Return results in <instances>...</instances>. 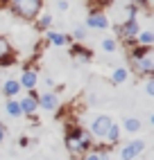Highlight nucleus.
<instances>
[{"label": "nucleus", "instance_id": "f257e3e1", "mask_svg": "<svg viewBox=\"0 0 154 160\" xmlns=\"http://www.w3.org/2000/svg\"><path fill=\"white\" fill-rule=\"evenodd\" d=\"M93 147V138L89 133V129H82V126H70L68 133H66V149L73 158H84L91 151Z\"/></svg>", "mask_w": 154, "mask_h": 160}, {"label": "nucleus", "instance_id": "f03ea898", "mask_svg": "<svg viewBox=\"0 0 154 160\" xmlns=\"http://www.w3.org/2000/svg\"><path fill=\"white\" fill-rule=\"evenodd\" d=\"M5 2L12 9V14L23 20H34L43 9V0H5Z\"/></svg>", "mask_w": 154, "mask_h": 160}, {"label": "nucleus", "instance_id": "7ed1b4c3", "mask_svg": "<svg viewBox=\"0 0 154 160\" xmlns=\"http://www.w3.org/2000/svg\"><path fill=\"white\" fill-rule=\"evenodd\" d=\"M138 32H140L138 18L136 16H129V18H125L123 23L116 27V41H125V43L134 45V38H136Z\"/></svg>", "mask_w": 154, "mask_h": 160}, {"label": "nucleus", "instance_id": "20e7f679", "mask_svg": "<svg viewBox=\"0 0 154 160\" xmlns=\"http://www.w3.org/2000/svg\"><path fill=\"white\" fill-rule=\"evenodd\" d=\"M131 63V70L136 72V77H154V54L147 52L145 57H138V59H129Z\"/></svg>", "mask_w": 154, "mask_h": 160}, {"label": "nucleus", "instance_id": "39448f33", "mask_svg": "<svg viewBox=\"0 0 154 160\" xmlns=\"http://www.w3.org/2000/svg\"><path fill=\"white\" fill-rule=\"evenodd\" d=\"M111 122H113V120H111L109 115H97V117H93V122H91V126H89L91 138H95V140H104L109 126H111Z\"/></svg>", "mask_w": 154, "mask_h": 160}, {"label": "nucleus", "instance_id": "423d86ee", "mask_svg": "<svg viewBox=\"0 0 154 160\" xmlns=\"http://www.w3.org/2000/svg\"><path fill=\"white\" fill-rule=\"evenodd\" d=\"M36 99H39V108H43L46 113H57L61 106V99L54 90H43L41 95H36Z\"/></svg>", "mask_w": 154, "mask_h": 160}, {"label": "nucleus", "instance_id": "0eeeda50", "mask_svg": "<svg viewBox=\"0 0 154 160\" xmlns=\"http://www.w3.org/2000/svg\"><path fill=\"white\" fill-rule=\"evenodd\" d=\"M143 149H145V142L143 140H131L120 149V160H136L143 153Z\"/></svg>", "mask_w": 154, "mask_h": 160}, {"label": "nucleus", "instance_id": "6e6552de", "mask_svg": "<svg viewBox=\"0 0 154 160\" xmlns=\"http://www.w3.org/2000/svg\"><path fill=\"white\" fill-rule=\"evenodd\" d=\"M18 104H20L23 115H30V117H32V115L39 111V99H36V92H34V90H27V95H25Z\"/></svg>", "mask_w": 154, "mask_h": 160}, {"label": "nucleus", "instance_id": "1a4fd4ad", "mask_svg": "<svg viewBox=\"0 0 154 160\" xmlns=\"http://www.w3.org/2000/svg\"><path fill=\"white\" fill-rule=\"evenodd\" d=\"M86 27H91V29H107L109 27V18L104 12H91L89 18H86Z\"/></svg>", "mask_w": 154, "mask_h": 160}, {"label": "nucleus", "instance_id": "9d476101", "mask_svg": "<svg viewBox=\"0 0 154 160\" xmlns=\"http://www.w3.org/2000/svg\"><path fill=\"white\" fill-rule=\"evenodd\" d=\"M18 83H20V88L34 90V88H36V83H39V74H36V70L25 68L23 72H20V79H18Z\"/></svg>", "mask_w": 154, "mask_h": 160}, {"label": "nucleus", "instance_id": "9b49d317", "mask_svg": "<svg viewBox=\"0 0 154 160\" xmlns=\"http://www.w3.org/2000/svg\"><path fill=\"white\" fill-rule=\"evenodd\" d=\"M12 61H14V48H12L7 36L0 34V66H7Z\"/></svg>", "mask_w": 154, "mask_h": 160}, {"label": "nucleus", "instance_id": "f8f14e48", "mask_svg": "<svg viewBox=\"0 0 154 160\" xmlns=\"http://www.w3.org/2000/svg\"><path fill=\"white\" fill-rule=\"evenodd\" d=\"M46 41L50 45H57V48L70 45V36H63L61 32H54V29H46Z\"/></svg>", "mask_w": 154, "mask_h": 160}, {"label": "nucleus", "instance_id": "ddd939ff", "mask_svg": "<svg viewBox=\"0 0 154 160\" xmlns=\"http://www.w3.org/2000/svg\"><path fill=\"white\" fill-rule=\"evenodd\" d=\"M134 45H143V48H152L154 45V32L152 29H140L136 38H134Z\"/></svg>", "mask_w": 154, "mask_h": 160}, {"label": "nucleus", "instance_id": "4468645a", "mask_svg": "<svg viewBox=\"0 0 154 160\" xmlns=\"http://www.w3.org/2000/svg\"><path fill=\"white\" fill-rule=\"evenodd\" d=\"M70 57L75 59V61H91L93 59V54H91V50H86V48H82L80 43L77 45H70Z\"/></svg>", "mask_w": 154, "mask_h": 160}, {"label": "nucleus", "instance_id": "2eb2a0df", "mask_svg": "<svg viewBox=\"0 0 154 160\" xmlns=\"http://www.w3.org/2000/svg\"><path fill=\"white\" fill-rule=\"evenodd\" d=\"M23 90L20 88V83H18V79H7L5 83H3V92L7 95V97H16V95Z\"/></svg>", "mask_w": 154, "mask_h": 160}, {"label": "nucleus", "instance_id": "dca6fc26", "mask_svg": "<svg viewBox=\"0 0 154 160\" xmlns=\"http://www.w3.org/2000/svg\"><path fill=\"white\" fill-rule=\"evenodd\" d=\"M34 25H36V29H41V32H46V29H50L52 27V14H39L36 18H34Z\"/></svg>", "mask_w": 154, "mask_h": 160}, {"label": "nucleus", "instance_id": "f3484780", "mask_svg": "<svg viewBox=\"0 0 154 160\" xmlns=\"http://www.w3.org/2000/svg\"><path fill=\"white\" fill-rule=\"evenodd\" d=\"M5 113H7L9 117H20V115H23V111H20V104H18V99L9 97V102H7V106H5Z\"/></svg>", "mask_w": 154, "mask_h": 160}, {"label": "nucleus", "instance_id": "a211bd4d", "mask_svg": "<svg viewBox=\"0 0 154 160\" xmlns=\"http://www.w3.org/2000/svg\"><path fill=\"white\" fill-rule=\"evenodd\" d=\"M120 133H123V131H120V126H118L116 122H111V126H109V131H107V138H104V140H107V142H111V144H118Z\"/></svg>", "mask_w": 154, "mask_h": 160}, {"label": "nucleus", "instance_id": "6ab92c4d", "mask_svg": "<svg viewBox=\"0 0 154 160\" xmlns=\"http://www.w3.org/2000/svg\"><path fill=\"white\" fill-rule=\"evenodd\" d=\"M127 74H129V70L127 68H116L113 72H111V83H125L127 81Z\"/></svg>", "mask_w": 154, "mask_h": 160}, {"label": "nucleus", "instance_id": "aec40b11", "mask_svg": "<svg viewBox=\"0 0 154 160\" xmlns=\"http://www.w3.org/2000/svg\"><path fill=\"white\" fill-rule=\"evenodd\" d=\"M86 36H89V27H86V25H75L73 27V41H77V43H80V41H84Z\"/></svg>", "mask_w": 154, "mask_h": 160}, {"label": "nucleus", "instance_id": "412c9836", "mask_svg": "<svg viewBox=\"0 0 154 160\" xmlns=\"http://www.w3.org/2000/svg\"><path fill=\"white\" fill-rule=\"evenodd\" d=\"M123 126H125V131H129V133H136V131H140V120L138 117H127V120L123 122Z\"/></svg>", "mask_w": 154, "mask_h": 160}, {"label": "nucleus", "instance_id": "4be33fe9", "mask_svg": "<svg viewBox=\"0 0 154 160\" xmlns=\"http://www.w3.org/2000/svg\"><path fill=\"white\" fill-rule=\"evenodd\" d=\"M102 50H104V52H109V54H113V52L118 50V41H116V38H111V36L104 38V41H102Z\"/></svg>", "mask_w": 154, "mask_h": 160}, {"label": "nucleus", "instance_id": "5701e85b", "mask_svg": "<svg viewBox=\"0 0 154 160\" xmlns=\"http://www.w3.org/2000/svg\"><path fill=\"white\" fill-rule=\"evenodd\" d=\"M145 92L150 95H154V77H145Z\"/></svg>", "mask_w": 154, "mask_h": 160}, {"label": "nucleus", "instance_id": "b1692460", "mask_svg": "<svg viewBox=\"0 0 154 160\" xmlns=\"http://www.w3.org/2000/svg\"><path fill=\"white\" fill-rule=\"evenodd\" d=\"M57 9L59 12H68V0H57Z\"/></svg>", "mask_w": 154, "mask_h": 160}, {"label": "nucleus", "instance_id": "393cba45", "mask_svg": "<svg viewBox=\"0 0 154 160\" xmlns=\"http://www.w3.org/2000/svg\"><path fill=\"white\" fill-rule=\"evenodd\" d=\"M82 160H100V153H97V151H91V153H86Z\"/></svg>", "mask_w": 154, "mask_h": 160}, {"label": "nucleus", "instance_id": "a878e982", "mask_svg": "<svg viewBox=\"0 0 154 160\" xmlns=\"http://www.w3.org/2000/svg\"><path fill=\"white\" fill-rule=\"evenodd\" d=\"M5 138H7V126H5L3 122H0V142H3Z\"/></svg>", "mask_w": 154, "mask_h": 160}, {"label": "nucleus", "instance_id": "bb28decb", "mask_svg": "<svg viewBox=\"0 0 154 160\" xmlns=\"http://www.w3.org/2000/svg\"><path fill=\"white\" fill-rule=\"evenodd\" d=\"M43 83H46L48 88H52V86H54V81H52V77H46V79H43Z\"/></svg>", "mask_w": 154, "mask_h": 160}, {"label": "nucleus", "instance_id": "cd10ccee", "mask_svg": "<svg viewBox=\"0 0 154 160\" xmlns=\"http://www.w3.org/2000/svg\"><path fill=\"white\" fill-rule=\"evenodd\" d=\"M145 2H147V5H150V2H154V0H145Z\"/></svg>", "mask_w": 154, "mask_h": 160}]
</instances>
